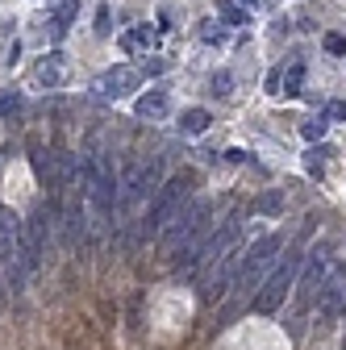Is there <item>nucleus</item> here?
<instances>
[{"instance_id":"obj_1","label":"nucleus","mask_w":346,"mask_h":350,"mask_svg":"<svg viewBox=\"0 0 346 350\" xmlns=\"http://www.w3.org/2000/svg\"><path fill=\"white\" fill-rule=\"evenodd\" d=\"M284 246H288V238H284V234H267V238H258V242L242 254L238 275H234V292H238V300L226 309V317H234V313H238V304H242L246 296H254V292H258V284L267 280V271L276 267V258L284 254Z\"/></svg>"},{"instance_id":"obj_2","label":"nucleus","mask_w":346,"mask_h":350,"mask_svg":"<svg viewBox=\"0 0 346 350\" xmlns=\"http://www.w3.org/2000/svg\"><path fill=\"white\" fill-rule=\"evenodd\" d=\"M305 234H309V230H305ZM305 234H300L292 246H284V254L276 258V267L267 271V280L258 284V292L250 296L254 313H280V304L288 300V292H292V284H296L300 262H305Z\"/></svg>"},{"instance_id":"obj_3","label":"nucleus","mask_w":346,"mask_h":350,"mask_svg":"<svg viewBox=\"0 0 346 350\" xmlns=\"http://www.w3.org/2000/svg\"><path fill=\"white\" fill-rule=\"evenodd\" d=\"M238 234H242V208H234L217 230H200V234L180 250V271L192 275V271L209 267V262H217L230 246H238Z\"/></svg>"},{"instance_id":"obj_4","label":"nucleus","mask_w":346,"mask_h":350,"mask_svg":"<svg viewBox=\"0 0 346 350\" xmlns=\"http://www.w3.org/2000/svg\"><path fill=\"white\" fill-rule=\"evenodd\" d=\"M192 188H196V175L192 171H176L171 180L150 196V208H146V217H142V238H159L171 221H176V213L192 200Z\"/></svg>"},{"instance_id":"obj_5","label":"nucleus","mask_w":346,"mask_h":350,"mask_svg":"<svg viewBox=\"0 0 346 350\" xmlns=\"http://www.w3.org/2000/svg\"><path fill=\"white\" fill-rule=\"evenodd\" d=\"M21 221H17V213L9 204H0V271H5L9 288L21 292L25 288V254H21Z\"/></svg>"},{"instance_id":"obj_6","label":"nucleus","mask_w":346,"mask_h":350,"mask_svg":"<svg viewBox=\"0 0 346 350\" xmlns=\"http://www.w3.org/2000/svg\"><path fill=\"white\" fill-rule=\"evenodd\" d=\"M209 217H213V204L209 200H192L188 208H180L176 213V221H171L163 234H159V246H163V254H176V250H184L200 230H209Z\"/></svg>"},{"instance_id":"obj_7","label":"nucleus","mask_w":346,"mask_h":350,"mask_svg":"<svg viewBox=\"0 0 346 350\" xmlns=\"http://www.w3.org/2000/svg\"><path fill=\"white\" fill-rule=\"evenodd\" d=\"M51 221H55V213H51L46 204H38V208L29 213V221L21 226V230H25V234H21V254H25V267H29V271L42 267V254H46V242H51Z\"/></svg>"},{"instance_id":"obj_8","label":"nucleus","mask_w":346,"mask_h":350,"mask_svg":"<svg viewBox=\"0 0 346 350\" xmlns=\"http://www.w3.org/2000/svg\"><path fill=\"white\" fill-rule=\"evenodd\" d=\"M155 184H159V163H150V167H138V163H134V167L125 171V180H121L117 208H121V213H129V208H134L138 200H150V196L159 192Z\"/></svg>"},{"instance_id":"obj_9","label":"nucleus","mask_w":346,"mask_h":350,"mask_svg":"<svg viewBox=\"0 0 346 350\" xmlns=\"http://www.w3.org/2000/svg\"><path fill=\"white\" fill-rule=\"evenodd\" d=\"M330 267H334L330 246H317V250L309 254V262H305V275H300V304H313V300H317V288L325 284Z\"/></svg>"},{"instance_id":"obj_10","label":"nucleus","mask_w":346,"mask_h":350,"mask_svg":"<svg viewBox=\"0 0 346 350\" xmlns=\"http://www.w3.org/2000/svg\"><path fill=\"white\" fill-rule=\"evenodd\" d=\"M138 83H142V71H138V67H109V71L96 79V96H101V100H121V96L134 92Z\"/></svg>"},{"instance_id":"obj_11","label":"nucleus","mask_w":346,"mask_h":350,"mask_svg":"<svg viewBox=\"0 0 346 350\" xmlns=\"http://www.w3.org/2000/svg\"><path fill=\"white\" fill-rule=\"evenodd\" d=\"M313 304H317V313H321V317H334L342 304H346V271L338 267V262L330 267L325 284L317 288V300H313Z\"/></svg>"},{"instance_id":"obj_12","label":"nucleus","mask_w":346,"mask_h":350,"mask_svg":"<svg viewBox=\"0 0 346 350\" xmlns=\"http://www.w3.org/2000/svg\"><path fill=\"white\" fill-rule=\"evenodd\" d=\"M167 109H171V100H167L163 88H150V92H142V96L134 100V113H138L142 121H163Z\"/></svg>"},{"instance_id":"obj_13","label":"nucleus","mask_w":346,"mask_h":350,"mask_svg":"<svg viewBox=\"0 0 346 350\" xmlns=\"http://www.w3.org/2000/svg\"><path fill=\"white\" fill-rule=\"evenodd\" d=\"M63 71H67L63 59H59V55H46V59L34 67V83H38V88H59V83H63Z\"/></svg>"},{"instance_id":"obj_14","label":"nucleus","mask_w":346,"mask_h":350,"mask_svg":"<svg viewBox=\"0 0 346 350\" xmlns=\"http://www.w3.org/2000/svg\"><path fill=\"white\" fill-rule=\"evenodd\" d=\"M150 42H155V29H150V25H138V29L121 33V51H129V55H134V51H146Z\"/></svg>"},{"instance_id":"obj_15","label":"nucleus","mask_w":346,"mask_h":350,"mask_svg":"<svg viewBox=\"0 0 346 350\" xmlns=\"http://www.w3.org/2000/svg\"><path fill=\"white\" fill-rule=\"evenodd\" d=\"M209 113L204 109H188V113H180V134H204L209 129Z\"/></svg>"},{"instance_id":"obj_16","label":"nucleus","mask_w":346,"mask_h":350,"mask_svg":"<svg viewBox=\"0 0 346 350\" xmlns=\"http://www.w3.org/2000/svg\"><path fill=\"white\" fill-rule=\"evenodd\" d=\"M334 150L330 146H313L309 142V154H305V167H309V175H313V180H321V175H325V159H330Z\"/></svg>"},{"instance_id":"obj_17","label":"nucleus","mask_w":346,"mask_h":350,"mask_svg":"<svg viewBox=\"0 0 346 350\" xmlns=\"http://www.w3.org/2000/svg\"><path fill=\"white\" fill-rule=\"evenodd\" d=\"M300 88H305V63H292L284 71V96H296Z\"/></svg>"},{"instance_id":"obj_18","label":"nucleus","mask_w":346,"mask_h":350,"mask_svg":"<svg viewBox=\"0 0 346 350\" xmlns=\"http://www.w3.org/2000/svg\"><path fill=\"white\" fill-rule=\"evenodd\" d=\"M254 208L263 213V217H280V213H284V196H280V192H263V196L254 200Z\"/></svg>"},{"instance_id":"obj_19","label":"nucleus","mask_w":346,"mask_h":350,"mask_svg":"<svg viewBox=\"0 0 346 350\" xmlns=\"http://www.w3.org/2000/svg\"><path fill=\"white\" fill-rule=\"evenodd\" d=\"M330 129V117H309L305 125H300V134H305V142H321Z\"/></svg>"},{"instance_id":"obj_20","label":"nucleus","mask_w":346,"mask_h":350,"mask_svg":"<svg viewBox=\"0 0 346 350\" xmlns=\"http://www.w3.org/2000/svg\"><path fill=\"white\" fill-rule=\"evenodd\" d=\"M79 13V5L75 0H63V5L55 9V33H67V25H71V17Z\"/></svg>"},{"instance_id":"obj_21","label":"nucleus","mask_w":346,"mask_h":350,"mask_svg":"<svg viewBox=\"0 0 346 350\" xmlns=\"http://www.w3.org/2000/svg\"><path fill=\"white\" fill-rule=\"evenodd\" d=\"M209 88H213V92H217V96H230V92H234V75H230V71H213Z\"/></svg>"},{"instance_id":"obj_22","label":"nucleus","mask_w":346,"mask_h":350,"mask_svg":"<svg viewBox=\"0 0 346 350\" xmlns=\"http://www.w3.org/2000/svg\"><path fill=\"white\" fill-rule=\"evenodd\" d=\"M222 21L226 25H246V9L242 5H222Z\"/></svg>"},{"instance_id":"obj_23","label":"nucleus","mask_w":346,"mask_h":350,"mask_svg":"<svg viewBox=\"0 0 346 350\" xmlns=\"http://www.w3.org/2000/svg\"><path fill=\"white\" fill-rule=\"evenodd\" d=\"M325 51L342 59V55H346V38H342V33H325Z\"/></svg>"},{"instance_id":"obj_24","label":"nucleus","mask_w":346,"mask_h":350,"mask_svg":"<svg viewBox=\"0 0 346 350\" xmlns=\"http://www.w3.org/2000/svg\"><path fill=\"white\" fill-rule=\"evenodd\" d=\"M267 92H271V96H280V92H284V71H280V67H276V71H267Z\"/></svg>"},{"instance_id":"obj_25","label":"nucleus","mask_w":346,"mask_h":350,"mask_svg":"<svg viewBox=\"0 0 346 350\" xmlns=\"http://www.w3.org/2000/svg\"><path fill=\"white\" fill-rule=\"evenodd\" d=\"M325 117L330 121H346V100H330L325 105Z\"/></svg>"},{"instance_id":"obj_26","label":"nucleus","mask_w":346,"mask_h":350,"mask_svg":"<svg viewBox=\"0 0 346 350\" xmlns=\"http://www.w3.org/2000/svg\"><path fill=\"white\" fill-rule=\"evenodd\" d=\"M17 109H21V96H17V92H13V96H5V100H0V117H13Z\"/></svg>"},{"instance_id":"obj_27","label":"nucleus","mask_w":346,"mask_h":350,"mask_svg":"<svg viewBox=\"0 0 346 350\" xmlns=\"http://www.w3.org/2000/svg\"><path fill=\"white\" fill-rule=\"evenodd\" d=\"M200 38H204V42H222V25L204 21V25H200Z\"/></svg>"},{"instance_id":"obj_28","label":"nucleus","mask_w":346,"mask_h":350,"mask_svg":"<svg viewBox=\"0 0 346 350\" xmlns=\"http://www.w3.org/2000/svg\"><path fill=\"white\" fill-rule=\"evenodd\" d=\"M96 33H109V9L101 5V13H96Z\"/></svg>"},{"instance_id":"obj_29","label":"nucleus","mask_w":346,"mask_h":350,"mask_svg":"<svg viewBox=\"0 0 346 350\" xmlns=\"http://www.w3.org/2000/svg\"><path fill=\"white\" fill-rule=\"evenodd\" d=\"M5 288H9V280H5V275H0V304H5Z\"/></svg>"},{"instance_id":"obj_30","label":"nucleus","mask_w":346,"mask_h":350,"mask_svg":"<svg viewBox=\"0 0 346 350\" xmlns=\"http://www.w3.org/2000/svg\"><path fill=\"white\" fill-rule=\"evenodd\" d=\"M238 5H246V9H250V5H254V0H238Z\"/></svg>"}]
</instances>
